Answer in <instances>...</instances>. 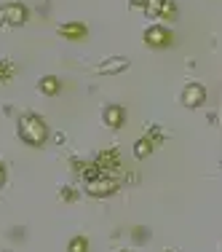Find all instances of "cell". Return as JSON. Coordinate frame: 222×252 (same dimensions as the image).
Masks as SVG:
<instances>
[{
	"label": "cell",
	"mask_w": 222,
	"mask_h": 252,
	"mask_svg": "<svg viewBox=\"0 0 222 252\" xmlns=\"http://www.w3.org/2000/svg\"><path fill=\"white\" fill-rule=\"evenodd\" d=\"M3 180H5V166L0 164V185H3Z\"/></svg>",
	"instance_id": "cell-19"
},
{
	"label": "cell",
	"mask_w": 222,
	"mask_h": 252,
	"mask_svg": "<svg viewBox=\"0 0 222 252\" xmlns=\"http://www.w3.org/2000/svg\"><path fill=\"white\" fill-rule=\"evenodd\" d=\"M16 73V64L11 59H0V81H11Z\"/></svg>",
	"instance_id": "cell-12"
},
{
	"label": "cell",
	"mask_w": 222,
	"mask_h": 252,
	"mask_svg": "<svg viewBox=\"0 0 222 252\" xmlns=\"http://www.w3.org/2000/svg\"><path fill=\"white\" fill-rule=\"evenodd\" d=\"M67 252H88V242H86V236H73V239H70Z\"/></svg>",
	"instance_id": "cell-13"
},
{
	"label": "cell",
	"mask_w": 222,
	"mask_h": 252,
	"mask_svg": "<svg viewBox=\"0 0 222 252\" xmlns=\"http://www.w3.org/2000/svg\"><path fill=\"white\" fill-rule=\"evenodd\" d=\"M131 233H134V239H137V242H145V239H147V231H145L142 225H137Z\"/></svg>",
	"instance_id": "cell-16"
},
{
	"label": "cell",
	"mask_w": 222,
	"mask_h": 252,
	"mask_svg": "<svg viewBox=\"0 0 222 252\" xmlns=\"http://www.w3.org/2000/svg\"><path fill=\"white\" fill-rule=\"evenodd\" d=\"M94 164H97L99 169H102V175L110 177L112 172L118 169V164H121V156H118V151H105V153L97 156V161H94Z\"/></svg>",
	"instance_id": "cell-8"
},
{
	"label": "cell",
	"mask_w": 222,
	"mask_h": 252,
	"mask_svg": "<svg viewBox=\"0 0 222 252\" xmlns=\"http://www.w3.org/2000/svg\"><path fill=\"white\" fill-rule=\"evenodd\" d=\"M27 22V8L22 3H8L0 8V27H22Z\"/></svg>",
	"instance_id": "cell-3"
},
{
	"label": "cell",
	"mask_w": 222,
	"mask_h": 252,
	"mask_svg": "<svg viewBox=\"0 0 222 252\" xmlns=\"http://www.w3.org/2000/svg\"><path fill=\"white\" fill-rule=\"evenodd\" d=\"M16 131H19V140L27 142V145L38 148L46 142V137H49V126L40 116H35V113H25V116H19V124H16Z\"/></svg>",
	"instance_id": "cell-1"
},
{
	"label": "cell",
	"mask_w": 222,
	"mask_h": 252,
	"mask_svg": "<svg viewBox=\"0 0 222 252\" xmlns=\"http://www.w3.org/2000/svg\"><path fill=\"white\" fill-rule=\"evenodd\" d=\"M38 89H40V94H46V97H54V94H59V89H62V81H59L56 75H43L38 81Z\"/></svg>",
	"instance_id": "cell-10"
},
{
	"label": "cell",
	"mask_w": 222,
	"mask_h": 252,
	"mask_svg": "<svg viewBox=\"0 0 222 252\" xmlns=\"http://www.w3.org/2000/svg\"><path fill=\"white\" fill-rule=\"evenodd\" d=\"M59 35H62V38H70V40H81L88 35V30L83 22H67V25L59 27Z\"/></svg>",
	"instance_id": "cell-9"
},
{
	"label": "cell",
	"mask_w": 222,
	"mask_h": 252,
	"mask_svg": "<svg viewBox=\"0 0 222 252\" xmlns=\"http://www.w3.org/2000/svg\"><path fill=\"white\" fill-rule=\"evenodd\" d=\"M171 40H174V35L164 25H153L145 30V43L153 46V49H166V46H171Z\"/></svg>",
	"instance_id": "cell-4"
},
{
	"label": "cell",
	"mask_w": 222,
	"mask_h": 252,
	"mask_svg": "<svg viewBox=\"0 0 222 252\" xmlns=\"http://www.w3.org/2000/svg\"><path fill=\"white\" fill-rule=\"evenodd\" d=\"M131 5H134V8H147V3L150 0H129Z\"/></svg>",
	"instance_id": "cell-18"
},
{
	"label": "cell",
	"mask_w": 222,
	"mask_h": 252,
	"mask_svg": "<svg viewBox=\"0 0 222 252\" xmlns=\"http://www.w3.org/2000/svg\"><path fill=\"white\" fill-rule=\"evenodd\" d=\"M121 252H131V250H121Z\"/></svg>",
	"instance_id": "cell-20"
},
{
	"label": "cell",
	"mask_w": 222,
	"mask_h": 252,
	"mask_svg": "<svg viewBox=\"0 0 222 252\" xmlns=\"http://www.w3.org/2000/svg\"><path fill=\"white\" fill-rule=\"evenodd\" d=\"M118 188H121V183L107 175L102 177H94V180H86V193L94 196V199H105V196H112L118 193Z\"/></svg>",
	"instance_id": "cell-2"
},
{
	"label": "cell",
	"mask_w": 222,
	"mask_h": 252,
	"mask_svg": "<svg viewBox=\"0 0 222 252\" xmlns=\"http://www.w3.org/2000/svg\"><path fill=\"white\" fill-rule=\"evenodd\" d=\"M129 59L126 57H110V59H105V62L99 64V67H94V73L97 75H121L129 70Z\"/></svg>",
	"instance_id": "cell-5"
},
{
	"label": "cell",
	"mask_w": 222,
	"mask_h": 252,
	"mask_svg": "<svg viewBox=\"0 0 222 252\" xmlns=\"http://www.w3.org/2000/svg\"><path fill=\"white\" fill-rule=\"evenodd\" d=\"M59 196H62L64 201H75V190L73 188H62V190H59Z\"/></svg>",
	"instance_id": "cell-17"
},
{
	"label": "cell",
	"mask_w": 222,
	"mask_h": 252,
	"mask_svg": "<svg viewBox=\"0 0 222 252\" xmlns=\"http://www.w3.org/2000/svg\"><path fill=\"white\" fill-rule=\"evenodd\" d=\"M102 121H105V126H110V129H121V126L126 124V107H121V105L105 107V113H102Z\"/></svg>",
	"instance_id": "cell-7"
},
{
	"label": "cell",
	"mask_w": 222,
	"mask_h": 252,
	"mask_svg": "<svg viewBox=\"0 0 222 252\" xmlns=\"http://www.w3.org/2000/svg\"><path fill=\"white\" fill-rule=\"evenodd\" d=\"M161 19H174V16H177V5H174V0H164V5H161Z\"/></svg>",
	"instance_id": "cell-14"
},
{
	"label": "cell",
	"mask_w": 222,
	"mask_h": 252,
	"mask_svg": "<svg viewBox=\"0 0 222 252\" xmlns=\"http://www.w3.org/2000/svg\"><path fill=\"white\" fill-rule=\"evenodd\" d=\"M161 5H164V0H150L145 11H147L150 16H158V14H161Z\"/></svg>",
	"instance_id": "cell-15"
},
{
	"label": "cell",
	"mask_w": 222,
	"mask_h": 252,
	"mask_svg": "<svg viewBox=\"0 0 222 252\" xmlns=\"http://www.w3.org/2000/svg\"><path fill=\"white\" fill-rule=\"evenodd\" d=\"M203 99H206V89L201 83H188L182 89V105L185 107H201Z\"/></svg>",
	"instance_id": "cell-6"
},
{
	"label": "cell",
	"mask_w": 222,
	"mask_h": 252,
	"mask_svg": "<svg viewBox=\"0 0 222 252\" xmlns=\"http://www.w3.org/2000/svg\"><path fill=\"white\" fill-rule=\"evenodd\" d=\"M153 148H155V142L150 140V137H142V140L134 142V156L137 158H147V156L153 153Z\"/></svg>",
	"instance_id": "cell-11"
}]
</instances>
